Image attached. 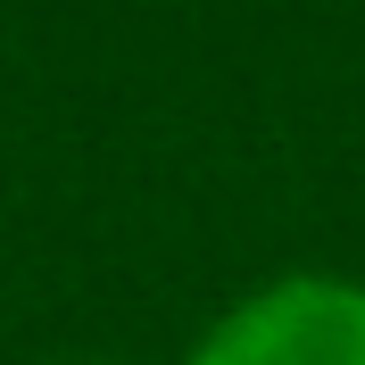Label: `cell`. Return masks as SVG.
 <instances>
[{
  "instance_id": "obj_1",
  "label": "cell",
  "mask_w": 365,
  "mask_h": 365,
  "mask_svg": "<svg viewBox=\"0 0 365 365\" xmlns=\"http://www.w3.org/2000/svg\"><path fill=\"white\" fill-rule=\"evenodd\" d=\"M191 365H365V282L341 274H291L241 299Z\"/></svg>"
},
{
  "instance_id": "obj_2",
  "label": "cell",
  "mask_w": 365,
  "mask_h": 365,
  "mask_svg": "<svg viewBox=\"0 0 365 365\" xmlns=\"http://www.w3.org/2000/svg\"><path fill=\"white\" fill-rule=\"evenodd\" d=\"M83 365H91V357H83Z\"/></svg>"
}]
</instances>
